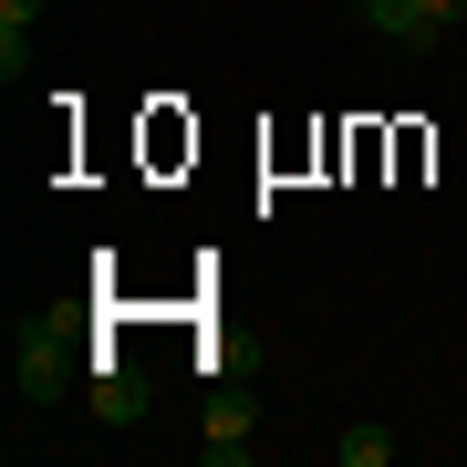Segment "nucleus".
I'll return each instance as SVG.
<instances>
[{"mask_svg":"<svg viewBox=\"0 0 467 467\" xmlns=\"http://www.w3.org/2000/svg\"><path fill=\"white\" fill-rule=\"evenodd\" d=\"M104 416H115V426H135V416H146V395H135L125 374H104Z\"/></svg>","mask_w":467,"mask_h":467,"instance_id":"obj_6","label":"nucleus"},{"mask_svg":"<svg viewBox=\"0 0 467 467\" xmlns=\"http://www.w3.org/2000/svg\"><path fill=\"white\" fill-rule=\"evenodd\" d=\"M198 457H208V467H250V457H260L250 405H218V416H208V436H198Z\"/></svg>","mask_w":467,"mask_h":467,"instance_id":"obj_3","label":"nucleus"},{"mask_svg":"<svg viewBox=\"0 0 467 467\" xmlns=\"http://www.w3.org/2000/svg\"><path fill=\"white\" fill-rule=\"evenodd\" d=\"M63 374H73V333H63V322H32L21 353H11V384H21L32 405H52V395H63Z\"/></svg>","mask_w":467,"mask_h":467,"instance_id":"obj_1","label":"nucleus"},{"mask_svg":"<svg viewBox=\"0 0 467 467\" xmlns=\"http://www.w3.org/2000/svg\"><path fill=\"white\" fill-rule=\"evenodd\" d=\"M426 11H436V21H467V0H426Z\"/></svg>","mask_w":467,"mask_h":467,"instance_id":"obj_7","label":"nucleus"},{"mask_svg":"<svg viewBox=\"0 0 467 467\" xmlns=\"http://www.w3.org/2000/svg\"><path fill=\"white\" fill-rule=\"evenodd\" d=\"M333 457H343V467H384L395 436H384V426H353V436H333Z\"/></svg>","mask_w":467,"mask_h":467,"instance_id":"obj_5","label":"nucleus"},{"mask_svg":"<svg viewBox=\"0 0 467 467\" xmlns=\"http://www.w3.org/2000/svg\"><path fill=\"white\" fill-rule=\"evenodd\" d=\"M353 21H374V32L405 42V52H436V42H447V21H436L426 0H353Z\"/></svg>","mask_w":467,"mask_h":467,"instance_id":"obj_2","label":"nucleus"},{"mask_svg":"<svg viewBox=\"0 0 467 467\" xmlns=\"http://www.w3.org/2000/svg\"><path fill=\"white\" fill-rule=\"evenodd\" d=\"M32 21H42V0H0V73L21 84V42H32Z\"/></svg>","mask_w":467,"mask_h":467,"instance_id":"obj_4","label":"nucleus"}]
</instances>
